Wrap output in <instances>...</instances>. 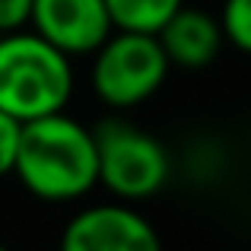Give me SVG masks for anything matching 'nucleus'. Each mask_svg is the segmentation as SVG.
I'll use <instances>...</instances> for the list:
<instances>
[{"label": "nucleus", "mask_w": 251, "mask_h": 251, "mask_svg": "<svg viewBox=\"0 0 251 251\" xmlns=\"http://www.w3.org/2000/svg\"><path fill=\"white\" fill-rule=\"evenodd\" d=\"M13 175L32 197L67 203L99 184V153L92 127L64 111L23 124Z\"/></svg>", "instance_id": "obj_1"}, {"label": "nucleus", "mask_w": 251, "mask_h": 251, "mask_svg": "<svg viewBox=\"0 0 251 251\" xmlns=\"http://www.w3.org/2000/svg\"><path fill=\"white\" fill-rule=\"evenodd\" d=\"M74 92L70 54L42 38L35 29L0 35V108L16 121L64 111Z\"/></svg>", "instance_id": "obj_2"}, {"label": "nucleus", "mask_w": 251, "mask_h": 251, "mask_svg": "<svg viewBox=\"0 0 251 251\" xmlns=\"http://www.w3.org/2000/svg\"><path fill=\"white\" fill-rule=\"evenodd\" d=\"M99 153V184L118 201H147L166 188L172 175L169 150L159 137L121 118H108L92 127Z\"/></svg>", "instance_id": "obj_3"}, {"label": "nucleus", "mask_w": 251, "mask_h": 251, "mask_svg": "<svg viewBox=\"0 0 251 251\" xmlns=\"http://www.w3.org/2000/svg\"><path fill=\"white\" fill-rule=\"evenodd\" d=\"M92 57V92L108 108H134L153 99L172 67L159 38L127 29H115Z\"/></svg>", "instance_id": "obj_4"}, {"label": "nucleus", "mask_w": 251, "mask_h": 251, "mask_svg": "<svg viewBox=\"0 0 251 251\" xmlns=\"http://www.w3.org/2000/svg\"><path fill=\"white\" fill-rule=\"evenodd\" d=\"M61 251H162L159 232L130 203H92L64 226Z\"/></svg>", "instance_id": "obj_5"}, {"label": "nucleus", "mask_w": 251, "mask_h": 251, "mask_svg": "<svg viewBox=\"0 0 251 251\" xmlns=\"http://www.w3.org/2000/svg\"><path fill=\"white\" fill-rule=\"evenodd\" d=\"M32 29L64 54H92L115 32L105 0H35Z\"/></svg>", "instance_id": "obj_6"}, {"label": "nucleus", "mask_w": 251, "mask_h": 251, "mask_svg": "<svg viewBox=\"0 0 251 251\" xmlns=\"http://www.w3.org/2000/svg\"><path fill=\"white\" fill-rule=\"evenodd\" d=\"M156 38H159L172 67H184V70H201L207 64H213L220 48L226 45L220 19L207 10H194V6H181L156 32Z\"/></svg>", "instance_id": "obj_7"}, {"label": "nucleus", "mask_w": 251, "mask_h": 251, "mask_svg": "<svg viewBox=\"0 0 251 251\" xmlns=\"http://www.w3.org/2000/svg\"><path fill=\"white\" fill-rule=\"evenodd\" d=\"M115 29L127 32H156L184 6V0H105Z\"/></svg>", "instance_id": "obj_8"}, {"label": "nucleus", "mask_w": 251, "mask_h": 251, "mask_svg": "<svg viewBox=\"0 0 251 251\" xmlns=\"http://www.w3.org/2000/svg\"><path fill=\"white\" fill-rule=\"evenodd\" d=\"M220 25L232 48L251 54V0H226L220 13Z\"/></svg>", "instance_id": "obj_9"}, {"label": "nucleus", "mask_w": 251, "mask_h": 251, "mask_svg": "<svg viewBox=\"0 0 251 251\" xmlns=\"http://www.w3.org/2000/svg\"><path fill=\"white\" fill-rule=\"evenodd\" d=\"M19 134H23V121H16L13 115L0 108V178L13 175V169H16Z\"/></svg>", "instance_id": "obj_10"}, {"label": "nucleus", "mask_w": 251, "mask_h": 251, "mask_svg": "<svg viewBox=\"0 0 251 251\" xmlns=\"http://www.w3.org/2000/svg\"><path fill=\"white\" fill-rule=\"evenodd\" d=\"M32 3L35 0H0V35L25 29L32 23Z\"/></svg>", "instance_id": "obj_11"}, {"label": "nucleus", "mask_w": 251, "mask_h": 251, "mask_svg": "<svg viewBox=\"0 0 251 251\" xmlns=\"http://www.w3.org/2000/svg\"><path fill=\"white\" fill-rule=\"evenodd\" d=\"M0 251H10V248H6V245H0Z\"/></svg>", "instance_id": "obj_12"}]
</instances>
